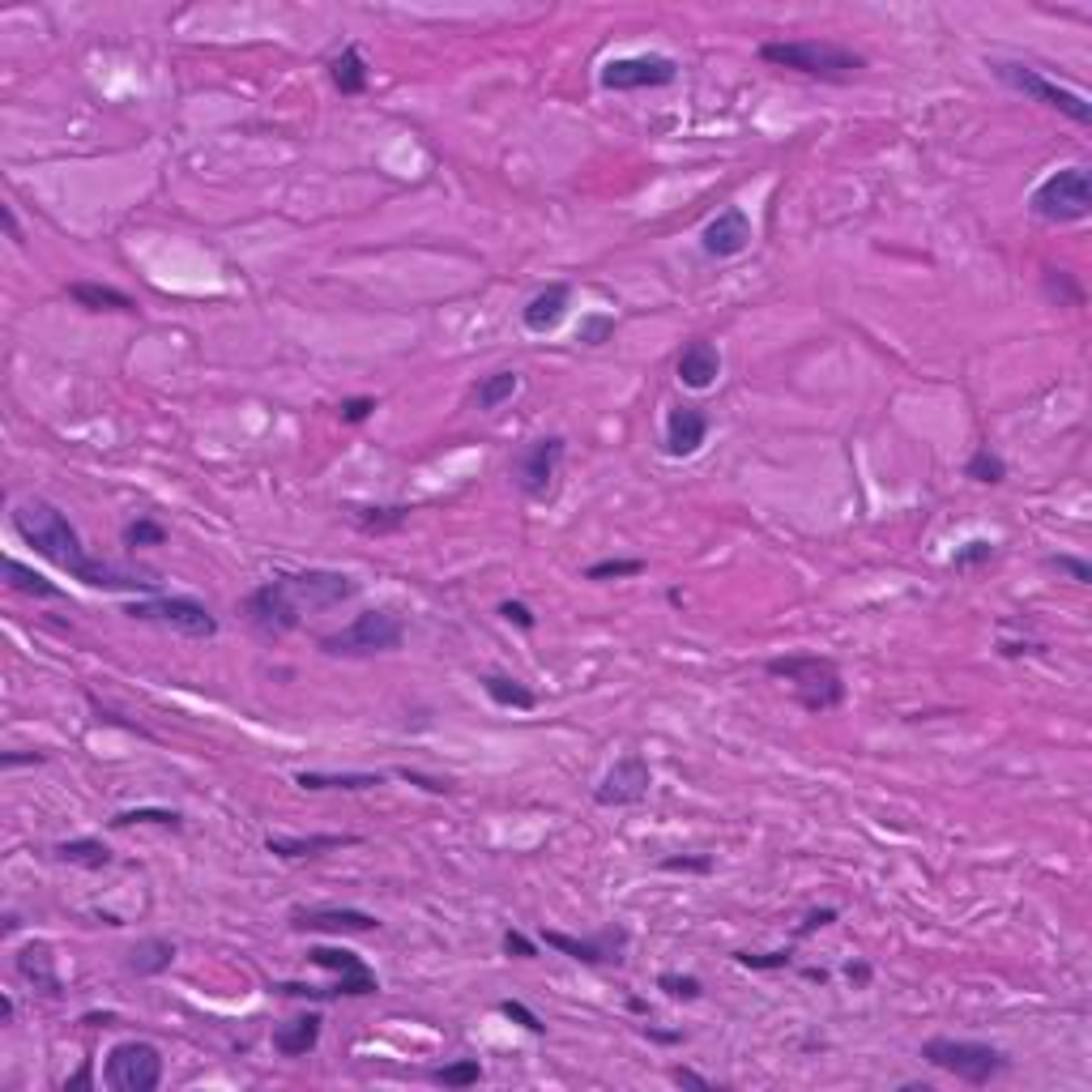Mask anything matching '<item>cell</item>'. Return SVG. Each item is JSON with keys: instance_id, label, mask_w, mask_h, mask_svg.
<instances>
[{"instance_id": "d590c367", "label": "cell", "mask_w": 1092, "mask_h": 1092, "mask_svg": "<svg viewBox=\"0 0 1092 1092\" xmlns=\"http://www.w3.org/2000/svg\"><path fill=\"white\" fill-rule=\"evenodd\" d=\"M965 479L985 483V486H998L1003 479H1007V462H1003L998 453H990V449H977L969 462H965Z\"/></svg>"}, {"instance_id": "4316f807", "label": "cell", "mask_w": 1092, "mask_h": 1092, "mask_svg": "<svg viewBox=\"0 0 1092 1092\" xmlns=\"http://www.w3.org/2000/svg\"><path fill=\"white\" fill-rule=\"evenodd\" d=\"M329 82H334V86H338V95H346V99L364 95L367 90V60H364V52H359V43H346V47L329 60Z\"/></svg>"}, {"instance_id": "7bdbcfd3", "label": "cell", "mask_w": 1092, "mask_h": 1092, "mask_svg": "<svg viewBox=\"0 0 1092 1092\" xmlns=\"http://www.w3.org/2000/svg\"><path fill=\"white\" fill-rule=\"evenodd\" d=\"M585 346H602L614 338V316L610 312H590V316H581V334H577Z\"/></svg>"}, {"instance_id": "e0dca14e", "label": "cell", "mask_w": 1092, "mask_h": 1092, "mask_svg": "<svg viewBox=\"0 0 1092 1092\" xmlns=\"http://www.w3.org/2000/svg\"><path fill=\"white\" fill-rule=\"evenodd\" d=\"M751 218L738 210V205H729L722 210L705 231H700V247H705V256H718V260H726V256H738V252H747L751 247Z\"/></svg>"}, {"instance_id": "11a10c76", "label": "cell", "mask_w": 1092, "mask_h": 1092, "mask_svg": "<svg viewBox=\"0 0 1092 1092\" xmlns=\"http://www.w3.org/2000/svg\"><path fill=\"white\" fill-rule=\"evenodd\" d=\"M846 977H850L853 985H870V965H866V961H850V965H846Z\"/></svg>"}, {"instance_id": "3957f363", "label": "cell", "mask_w": 1092, "mask_h": 1092, "mask_svg": "<svg viewBox=\"0 0 1092 1092\" xmlns=\"http://www.w3.org/2000/svg\"><path fill=\"white\" fill-rule=\"evenodd\" d=\"M772 679H785L794 687V700L807 709V713H833L841 700H846V679H841V666L833 657H820V653H790V657H772L764 666Z\"/></svg>"}, {"instance_id": "30bf717a", "label": "cell", "mask_w": 1092, "mask_h": 1092, "mask_svg": "<svg viewBox=\"0 0 1092 1092\" xmlns=\"http://www.w3.org/2000/svg\"><path fill=\"white\" fill-rule=\"evenodd\" d=\"M103 1084L112 1092H154L162 1084V1054L150 1041H120L103 1063Z\"/></svg>"}, {"instance_id": "680465c9", "label": "cell", "mask_w": 1092, "mask_h": 1092, "mask_svg": "<svg viewBox=\"0 0 1092 1092\" xmlns=\"http://www.w3.org/2000/svg\"><path fill=\"white\" fill-rule=\"evenodd\" d=\"M640 1033H644L649 1041H662V1046H675V1041H683V1033H662V1029H649V1024H644Z\"/></svg>"}, {"instance_id": "6da1fadb", "label": "cell", "mask_w": 1092, "mask_h": 1092, "mask_svg": "<svg viewBox=\"0 0 1092 1092\" xmlns=\"http://www.w3.org/2000/svg\"><path fill=\"white\" fill-rule=\"evenodd\" d=\"M13 534L34 551L43 555L47 564H56L60 572H69L73 581L90 585V590H108V594H137V598H158L162 585L150 577V572H137V568H120V564H108V559H95L77 529L69 525V516L47 504V499H22L9 516Z\"/></svg>"}, {"instance_id": "6125c7cd", "label": "cell", "mask_w": 1092, "mask_h": 1092, "mask_svg": "<svg viewBox=\"0 0 1092 1092\" xmlns=\"http://www.w3.org/2000/svg\"><path fill=\"white\" fill-rule=\"evenodd\" d=\"M807 981H828V969H803Z\"/></svg>"}, {"instance_id": "d6a6232c", "label": "cell", "mask_w": 1092, "mask_h": 1092, "mask_svg": "<svg viewBox=\"0 0 1092 1092\" xmlns=\"http://www.w3.org/2000/svg\"><path fill=\"white\" fill-rule=\"evenodd\" d=\"M4 577H9V585H13L17 594H26V598H60V585H52L47 577H39V572L26 568L22 559H4Z\"/></svg>"}, {"instance_id": "ac0fdd59", "label": "cell", "mask_w": 1092, "mask_h": 1092, "mask_svg": "<svg viewBox=\"0 0 1092 1092\" xmlns=\"http://www.w3.org/2000/svg\"><path fill=\"white\" fill-rule=\"evenodd\" d=\"M568 308H572V286H568V282H551L547 290H538V295L521 308V325H525L529 334H555V329L564 325Z\"/></svg>"}, {"instance_id": "5bb4252c", "label": "cell", "mask_w": 1092, "mask_h": 1092, "mask_svg": "<svg viewBox=\"0 0 1092 1092\" xmlns=\"http://www.w3.org/2000/svg\"><path fill=\"white\" fill-rule=\"evenodd\" d=\"M649 785H653L649 760L644 755H623V760H614V768L598 781L594 803L598 807H636V803L649 798Z\"/></svg>"}, {"instance_id": "836d02e7", "label": "cell", "mask_w": 1092, "mask_h": 1092, "mask_svg": "<svg viewBox=\"0 0 1092 1092\" xmlns=\"http://www.w3.org/2000/svg\"><path fill=\"white\" fill-rule=\"evenodd\" d=\"M132 824H158V828L180 833V828H184V816H180V811H167V807H132V811H120V816L112 820V828H132Z\"/></svg>"}, {"instance_id": "f1b7e54d", "label": "cell", "mask_w": 1092, "mask_h": 1092, "mask_svg": "<svg viewBox=\"0 0 1092 1092\" xmlns=\"http://www.w3.org/2000/svg\"><path fill=\"white\" fill-rule=\"evenodd\" d=\"M171 961H175V944L154 935V939H137L124 965H128L132 977H158V973L171 969Z\"/></svg>"}, {"instance_id": "5b68a950", "label": "cell", "mask_w": 1092, "mask_h": 1092, "mask_svg": "<svg viewBox=\"0 0 1092 1092\" xmlns=\"http://www.w3.org/2000/svg\"><path fill=\"white\" fill-rule=\"evenodd\" d=\"M1029 210L1041 218V223H1054V227H1067V223H1084L1092 214V175L1089 167H1063L1054 175H1046L1033 197H1029Z\"/></svg>"}, {"instance_id": "e575fe53", "label": "cell", "mask_w": 1092, "mask_h": 1092, "mask_svg": "<svg viewBox=\"0 0 1092 1092\" xmlns=\"http://www.w3.org/2000/svg\"><path fill=\"white\" fill-rule=\"evenodd\" d=\"M483 1080V1063L479 1059H457V1063H444L431 1072V1084H444V1089H470Z\"/></svg>"}, {"instance_id": "4fadbf2b", "label": "cell", "mask_w": 1092, "mask_h": 1092, "mask_svg": "<svg viewBox=\"0 0 1092 1092\" xmlns=\"http://www.w3.org/2000/svg\"><path fill=\"white\" fill-rule=\"evenodd\" d=\"M290 598L299 602V610H334L342 602H351L359 594V581L346 572H329V568H308V572H286L282 577Z\"/></svg>"}, {"instance_id": "c3c4849f", "label": "cell", "mask_w": 1092, "mask_h": 1092, "mask_svg": "<svg viewBox=\"0 0 1092 1092\" xmlns=\"http://www.w3.org/2000/svg\"><path fill=\"white\" fill-rule=\"evenodd\" d=\"M371 410H375V397H346L338 406V419L342 423H364V419H371Z\"/></svg>"}, {"instance_id": "2e32d148", "label": "cell", "mask_w": 1092, "mask_h": 1092, "mask_svg": "<svg viewBox=\"0 0 1092 1092\" xmlns=\"http://www.w3.org/2000/svg\"><path fill=\"white\" fill-rule=\"evenodd\" d=\"M308 961L312 965H321V969L338 973V981H334V990H338V998H367V994H380V981H375V973L367 969V961L359 952H346V948H308Z\"/></svg>"}, {"instance_id": "f546056e", "label": "cell", "mask_w": 1092, "mask_h": 1092, "mask_svg": "<svg viewBox=\"0 0 1092 1092\" xmlns=\"http://www.w3.org/2000/svg\"><path fill=\"white\" fill-rule=\"evenodd\" d=\"M52 853H56V862H69V866H82V870H108V866H112V850H108L99 837L60 841Z\"/></svg>"}, {"instance_id": "681fc988", "label": "cell", "mask_w": 1092, "mask_h": 1092, "mask_svg": "<svg viewBox=\"0 0 1092 1092\" xmlns=\"http://www.w3.org/2000/svg\"><path fill=\"white\" fill-rule=\"evenodd\" d=\"M504 952H508V956H516V961H534V956H538L534 939H525L521 931H508V935H504Z\"/></svg>"}, {"instance_id": "cb8c5ba5", "label": "cell", "mask_w": 1092, "mask_h": 1092, "mask_svg": "<svg viewBox=\"0 0 1092 1092\" xmlns=\"http://www.w3.org/2000/svg\"><path fill=\"white\" fill-rule=\"evenodd\" d=\"M316 1041H321V1016L316 1011H303V1016L273 1029V1050L282 1059H303V1054L316 1050Z\"/></svg>"}, {"instance_id": "6f0895ef", "label": "cell", "mask_w": 1092, "mask_h": 1092, "mask_svg": "<svg viewBox=\"0 0 1092 1092\" xmlns=\"http://www.w3.org/2000/svg\"><path fill=\"white\" fill-rule=\"evenodd\" d=\"M0 218H4V231H9V240L22 243V227H17V214H13V205H0Z\"/></svg>"}, {"instance_id": "d4e9b609", "label": "cell", "mask_w": 1092, "mask_h": 1092, "mask_svg": "<svg viewBox=\"0 0 1092 1092\" xmlns=\"http://www.w3.org/2000/svg\"><path fill=\"white\" fill-rule=\"evenodd\" d=\"M295 785L308 790V794H325V790L359 794V790L384 785V772H295Z\"/></svg>"}, {"instance_id": "8d00e7d4", "label": "cell", "mask_w": 1092, "mask_h": 1092, "mask_svg": "<svg viewBox=\"0 0 1092 1092\" xmlns=\"http://www.w3.org/2000/svg\"><path fill=\"white\" fill-rule=\"evenodd\" d=\"M120 538L128 551H145V547H162V542H167V529H162L154 516H137V521L124 525Z\"/></svg>"}, {"instance_id": "94428289", "label": "cell", "mask_w": 1092, "mask_h": 1092, "mask_svg": "<svg viewBox=\"0 0 1092 1092\" xmlns=\"http://www.w3.org/2000/svg\"><path fill=\"white\" fill-rule=\"evenodd\" d=\"M17 926H22V918H17V913H4V935H13Z\"/></svg>"}, {"instance_id": "7c38bea8", "label": "cell", "mask_w": 1092, "mask_h": 1092, "mask_svg": "<svg viewBox=\"0 0 1092 1092\" xmlns=\"http://www.w3.org/2000/svg\"><path fill=\"white\" fill-rule=\"evenodd\" d=\"M679 77V65L662 52H644V56H619V60H607L598 82L607 90H657V86H670Z\"/></svg>"}, {"instance_id": "9a60e30c", "label": "cell", "mask_w": 1092, "mask_h": 1092, "mask_svg": "<svg viewBox=\"0 0 1092 1092\" xmlns=\"http://www.w3.org/2000/svg\"><path fill=\"white\" fill-rule=\"evenodd\" d=\"M542 944L564 952V956H572V961H581V965H619L623 948H627V931L623 926H607V931L585 935V939L564 935V931H542Z\"/></svg>"}, {"instance_id": "d6986e66", "label": "cell", "mask_w": 1092, "mask_h": 1092, "mask_svg": "<svg viewBox=\"0 0 1092 1092\" xmlns=\"http://www.w3.org/2000/svg\"><path fill=\"white\" fill-rule=\"evenodd\" d=\"M705 436H709V414L700 406H670V414H666V453L670 457L700 453Z\"/></svg>"}, {"instance_id": "74e56055", "label": "cell", "mask_w": 1092, "mask_h": 1092, "mask_svg": "<svg viewBox=\"0 0 1092 1092\" xmlns=\"http://www.w3.org/2000/svg\"><path fill=\"white\" fill-rule=\"evenodd\" d=\"M1046 295L1059 303V308H1080L1084 303V290L1076 286V278L1067 269H1046Z\"/></svg>"}, {"instance_id": "ba28073f", "label": "cell", "mask_w": 1092, "mask_h": 1092, "mask_svg": "<svg viewBox=\"0 0 1092 1092\" xmlns=\"http://www.w3.org/2000/svg\"><path fill=\"white\" fill-rule=\"evenodd\" d=\"M564 436H542V440H529L512 453L508 462V474H512V486L529 499H547L555 491V479H559V466H564Z\"/></svg>"}, {"instance_id": "7dc6e473", "label": "cell", "mask_w": 1092, "mask_h": 1092, "mask_svg": "<svg viewBox=\"0 0 1092 1092\" xmlns=\"http://www.w3.org/2000/svg\"><path fill=\"white\" fill-rule=\"evenodd\" d=\"M837 922V909H811L807 918H803V926L794 931V944H803L807 935H816V931H824V926H833Z\"/></svg>"}, {"instance_id": "db71d44e", "label": "cell", "mask_w": 1092, "mask_h": 1092, "mask_svg": "<svg viewBox=\"0 0 1092 1092\" xmlns=\"http://www.w3.org/2000/svg\"><path fill=\"white\" fill-rule=\"evenodd\" d=\"M401 777H406V781H419V785L431 790V794H449V781H436V777H423V772H410V768H401Z\"/></svg>"}, {"instance_id": "bcb514c9", "label": "cell", "mask_w": 1092, "mask_h": 1092, "mask_svg": "<svg viewBox=\"0 0 1092 1092\" xmlns=\"http://www.w3.org/2000/svg\"><path fill=\"white\" fill-rule=\"evenodd\" d=\"M662 870H675V875H709L713 870V857L709 853H696V857H666L662 862Z\"/></svg>"}, {"instance_id": "83f0119b", "label": "cell", "mask_w": 1092, "mask_h": 1092, "mask_svg": "<svg viewBox=\"0 0 1092 1092\" xmlns=\"http://www.w3.org/2000/svg\"><path fill=\"white\" fill-rule=\"evenodd\" d=\"M69 299L86 312H132L137 308L120 286H103V282H69Z\"/></svg>"}, {"instance_id": "44dd1931", "label": "cell", "mask_w": 1092, "mask_h": 1092, "mask_svg": "<svg viewBox=\"0 0 1092 1092\" xmlns=\"http://www.w3.org/2000/svg\"><path fill=\"white\" fill-rule=\"evenodd\" d=\"M679 380L687 384V388H713L718 384V375H722V351L709 342V338H696V342H687L683 351H679Z\"/></svg>"}, {"instance_id": "9c48e42d", "label": "cell", "mask_w": 1092, "mask_h": 1092, "mask_svg": "<svg viewBox=\"0 0 1092 1092\" xmlns=\"http://www.w3.org/2000/svg\"><path fill=\"white\" fill-rule=\"evenodd\" d=\"M994 77H998L1003 86L1020 90L1024 99H1033V103H1046V108L1063 112L1067 120L1092 124V103L1084 99V95H1076V90H1067V86L1050 82L1046 73H1037V69H1029V65H1007V60H998V65H994Z\"/></svg>"}, {"instance_id": "816d5d0a", "label": "cell", "mask_w": 1092, "mask_h": 1092, "mask_svg": "<svg viewBox=\"0 0 1092 1092\" xmlns=\"http://www.w3.org/2000/svg\"><path fill=\"white\" fill-rule=\"evenodd\" d=\"M670 1080H675V1084H679V1089H705V1092H713V1089H718V1084H713V1080H705V1076H696V1072H692V1067H675V1072H670Z\"/></svg>"}, {"instance_id": "f5cc1de1", "label": "cell", "mask_w": 1092, "mask_h": 1092, "mask_svg": "<svg viewBox=\"0 0 1092 1092\" xmlns=\"http://www.w3.org/2000/svg\"><path fill=\"white\" fill-rule=\"evenodd\" d=\"M22 764H43L39 751H4L0 755V768H22Z\"/></svg>"}, {"instance_id": "7a4b0ae2", "label": "cell", "mask_w": 1092, "mask_h": 1092, "mask_svg": "<svg viewBox=\"0 0 1092 1092\" xmlns=\"http://www.w3.org/2000/svg\"><path fill=\"white\" fill-rule=\"evenodd\" d=\"M760 60L772 69H790L803 77H820V82H853L866 69V56L841 47L833 39H785V43H764Z\"/></svg>"}, {"instance_id": "b9f144b4", "label": "cell", "mask_w": 1092, "mask_h": 1092, "mask_svg": "<svg viewBox=\"0 0 1092 1092\" xmlns=\"http://www.w3.org/2000/svg\"><path fill=\"white\" fill-rule=\"evenodd\" d=\"M734 961L751 973L790 969V961H794V944H790V948H777V952H734Z\"/></svg>"}, {"instance_id": "1f68e13d", "label": "cell", "mask_w": 1092, "mask_h": 1092, "mask_svg": "<svg viewBox=\"0 0 1092 1092\" xmlns=\"http://www.w3.org/2000/svg\"><path fill=\"white\" fill-rule=\"evenodd\" d=\"M516 388H521V375H516V371H491V375L479 380V388H474V406H479V410H499L504 401L516 397Z\"/></svg>"}, {"instance_id": "ab89813d", "label": "cell", "mask_w": 1092, "mask_h": 1092, "mask_svg": "<svg viewBox=\"0 0 1092 1092\" xmlns=\"http://www.w3.org/2000/svg\"><path fill=\"white\" fill-rule=\"evenodd\" d=\"M994 555H998V547H994L990 538H973V542H965V547H956V551H952V559H948V564H952L956 572H973V568L990 564Z\"/></svg>"}, {"instance_id": "ee69618b", "label": "cell", "mask_w": 1092, "mask_h": 1092, "mask_svg": "<svg viewBox=\"0 0 1092 1092\" xmlns=\"http://www.w3.org/2000/svg\"><path fill=\"white\" fill-rule=\"evenodd\" d=\"M1046 568H1054V572L1072 577L1076 585H1089V581H1092V564L1076 559V555H1050V559H1046Z\"/></svg>"}, {"instance_id": "f907efd6", "label": "cell", "mask_w": 1092, "mask_h": 1092, "mask_svg": "<svg viewBox=\"0 0 1092 1092\" xmlns=\"http://www.w3.org/2000/svg\"><path fill=\"white\" fill-rule=\"evenodd\" d=\"M499 619H508V623H516V627H525V632L538 623V619H534V610L525 607V602H512V598H508V602H499Z\"/></svg>"}, {"instance_id": "4dcf8cb0", "label": "cell", "mask_w": 1092, "mask_h": 1092, "mask_svg": "<svg viewBox=\"0 0 1092 1092\" xmlns=\"http://www.w3.org/2000/svg\"><path fill=\"white\" fill-rule=\"evenodd\" d=\"M483 692L491 696V705H499V709H521V713H529V709L538 705V696H534L525 683L508 679V675H486Z\"/></svg>"}, {"instance_id": "8fae6325", "label": "cell", "mask_w": 1092, "mask_h": 1092, "mask_svg": "<svg viewBox=\"0 0 1092 1092\" xmlns=\"http://www.w3.org/2000/svg\"><path fill=\"white\" fill-rule=\"evenodd\" d=\"M243 619H247V627H252V632H260L265 640H278V636H286V632H295V627H299L303 610H299V602L290 598L286 581H282V577H273V581L256 585V590L243 598Z\"/></svg>"}, {"instance_id": "ffe728a7", "label": "cell", "mask_w": 1092, "mask_h": 1092, "mask_svg": "<svg viewBox=\"0 0 1092 1092\" xmlns=\"http://www.w3.org/2000/svg\"><path fill=\"white\" fill-rule=\"evenodd\" d=\"M346 846H359V837L351 833H316V837H278L269 833L265 837V850L282 862H303V857H321L329 850H346Z\"/></svg>"}, {"instance_id": "60d3db41", "label": "cell", "mask_w": 1092, "mask_h": 1092, "mask_svg": "<svg viewBox=\"0 0 1092 1092\" xmlns=\"http://www.w3.org/2000/svg\"><path fill=\"white\" fill-rule=\"evenodd\" d=\"M649 564L644 559H598L585 568V581H623V577H640Z\"/></svg>"}, {"instance_id": "7402d4cb", "label": "cell", "mask_w": 1092, "mask_h": 1092, "mask_svg": "<svg viewBox=\"0 0 1092 1092\" xmlns=\"http://www.w3.org/2000/svg\"><path fill=\"white\" fill-rule=\"evenodd\" d=\"M290 926L295 931H359V935L380 931L375 913H364V909H295Z\"/></svg>"}, {"instance_id": "9f6ffc18", "label": "cell", "mask_w": 1092, "mask_h": 1092, "mask_svg": "<svg viewBox=\"0 0 1092 1092\" xmlns=\"http://www.w3.org/2000/svg\"><path fill=\"white\" fill-rule=\"evenodd\" d=\"M90 1080H95V1063H86L77 1076H69V1080H65V1092L69 1089H90Z\"/></svg>"}, {"instance_id": "484cf974", "label": "cell", "mask_w": 1092, "mask_h": 1092, "mask_svg": "<svg viewBox=\"0 0 1092 1092\" xmlns=\"http://www.w3.org/2000/svg\"><path fill=\"white\" fill-rule=\"evenodd\" d=\"M351 512V521H355V529L359 534H393V529H401L406 521H410V504H351L346 508Z\"/></svg>"}, {"instance_id": "277c9868", "label": "cell", "mask_w": 1092, "mask_h": 1092, "mask_svg": "<svg viewBox=\"0 0 1092 1092\" xmlns=\"http://www.w3.org/2000/svg\"><path fill=\"white\" fill-rule=\"evenodd\" d=\"M922 1059L931 1067L956 1076L961 1084H973V1089L998 1080L1011 1067V1059L998 1046H990V1041H961V1037H931V1041H922Z\"/></svg>"}, {"instance_id": "91938a15", "label": "cell", "mask_w": 1092, "mask_h": 1092, "mask_svg": "<svg viewBox=\"0 0 1092 1092\" xmlns=\"http://www.w3.org/2000/svg\"><path fill=\"white\" fill-rule=\"evenodd\" d=\"M0 1024H13V998L9 994L0 998Z\"/></svg>"}, {"instance_id": "603a6c76", "label": "cell", "mask_w": 1092, "mask_h": 1092, "mask_svg": "<svg viewBox=\"0 0 1092 1092\" xmlns=\"http://www.w3.org/2000/svg\"><path fill=\"white\" fill-rule=\"evenodd\" d=\"M17 977L30 981V985H34L39 994H47V998H60V994H65L60 973H56V956H52V944H43V939H34V944H26V948L17 952Z\"/></svg>"}, {"instance_id": "52a82bcc", "label": "cell", "mask_w": 1092, "mask_h": 1092, "mask_svg": "<svg viewBox=\"0 0 1092 1092\" xmlns=\"http://www.w3.org/2000/svg\"><path fill=\"white\" fill-rule=\"evenodd\" d=\"M128 619L137 623H158V627H171L188 640H214L218 636V619L210 614L205 602L197 598H184V594H158V598H137L124 607Z\"/></svg>"}, {"instance_id": "f6af8a7d", "label": "cell", "mask_w": 1092, "mask_h": 1092, "mask_svg": "<svg viewBox=\"0 0 1092 1092\" xmlns=\"http://www.w3.org/2000/svg\"><path fill=\"white\" fill-rule=\"evenodd\" d=\"M499 1016H508V1020H516V1024H521V1029H529V1033H538V1037H542V1033H547V1024H542V1020H538V1016H534V1011H529V1007H525V1003H516V998H504V1003H499Z\"/></svg>"}, {"instance_id": "f35d334b", "label": "cell", "mask_w": 1092, "mask_h": 1092, "mask_svg": "<svg viewBox=\"0 0 1092 1092\" xmlns=\"http://www.w3.org/2000/svg\"><path fill=\"white\" fill-rule=\"evenodd\" d=\"M657 990L666 998H679V1003H696L705 994V981L692 977V973H657Z\"/></svg>"}, {"instance_id": "8992f818", "label": "cell", "mask_w": 1092, "mask_h": 1092, "mask_svg": "<svg viewBox=\"0 0 1092 1092\" xmlns=\"http://www.w3.org/2000/svg\"><path fill=\"white\" fill-rule=\"evenodd\" d=\"M401 640H406V623L393 610H364L342 632L321 636V653L325 657H375V653L401 649Z\"/></svg>"}]
</instances>
